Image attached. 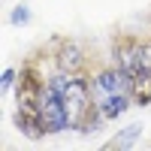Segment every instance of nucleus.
I'll use <instances>...</instances> for the list:
<instances>
[{
    "label": "nucleus",
    "instance_id": "1",
    "mask_svg": "<svg viewBox=\"0 0 151 151\" xmlns=\"http://www.w3.org/2000/svg\"><path fill=\"white\" fill-rule=\"evenodd\" d=\"M91 94H94V103L97 109L103 112V118H118L127 112L130 106V76L124 73L121 67H112V70H103L91 82Z\"/></svg>",
    "mask_w": 151,
    "mask_h": 151
},
{
    "label": "nucleus",
    "instance_id": "4",
    "mask_svg": "<svg viewBox=\"0 0 151 151\" xmlns=\"http://www.w3.org/2000/svg\"><path fill=\"white\" fill-rule=\"evenodd\" d=\"M30 21V9L27 6H15V12H12V24H27Z\"/></svg>",
    "mask_w": 151,
    "mask_h": 151
},
{
    "label": "nucleus",
    "instance_id": "3",
    "mask_svg": "<svg viewBox=\"0 0 151 151\" xmlns=\"http://www.w3.org/2000/svg\"><path fill=\"white\" fill-rule=\"evenodd\" d=\"M139 133H142L139 124H130L124 133H118L115 139H109V142H106V148H127V145H133V142H136V136H139Z\"/></svg>",
    "mask_w": 151,
    "mask_h": 151
},
{
    "label": "nucleus",
    "instance_id": "2",
    "mask_svg": "<svg viewBox=\"0 0 151 151\" xmlns=\"http://www.w3.org/2000/svg\"><path fill=\"white\" fill-rule=\"evenodd\" d=\"M40 118H42L45 133H64L70 127V112H67V103H64V94H60V88L52 79H48L45 91L40 97Z\"/></svg>",
    "mask_w": 151,
    "mask_h": 151
},
{
    "label": "nucleus",
    "instance_id": "5",
    "mask_svg": "<svg viewBox=\"0 0 151 151\" xmlns=\"http://www.w3.org/2000/svg\"><path fill=\"white\" fill-rule=\"evenodd\" d=\"M12 85H15V70H3V82H0V88H3V91H9Z\"/></svg>",
    "mask_w": 151,
    "mask_h": 151
}]
</instances>
